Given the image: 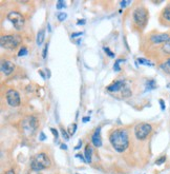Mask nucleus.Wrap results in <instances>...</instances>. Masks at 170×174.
I'll list each match as a JSON object with an SVG mask.
<instances>
[{"label": "nucleus", "mask_w": 170, "mask_h": 174, "mask_svg": "<svg viewBox=\"0 0 170 174\" xmlns=\"http://www.w3.org/2000/svg\"><path fill=\"white\" fill-rule=\"evenodd\" d=\"M104 51H105V53L108 55V56H110V57H114V54L112 53V52H110V50H109L108 48H104Z\"/></svg>", "instance_id": "nucleus-28"}, {"label": "nucleus", "mask_w": 170, "mask_h": 174, "mask_svg": "<svg viewBox=\"0 0 170 174\" xmlns=\"http://www.w3.org/2000/svg\"><path fill=\"white\" fill-rule=\"evenodd\" d=\"M138 62L140 65H149V67H153V63L151 61H149L148 59H145V58H138Z\"/></svg>", "instance_id": "nucleus-17"}, {"label": "nucleus", "mask_w": 170, "mask_h": 174, "mask_svg": "<svg viewBox=\"0 0 170 174\" xmlns=\"http://www.w3.org/2000/svg\"><path fill=\"white\" fill-rule=\"evenodd\" d=\"M152 43L154 45H159V43H166L170 41V36L166 33H161V34H154L150 37Z\"/></svg>", "instance_id": "nucleus-9"}, {"label": "nucleus", "mask_w": 170, "mask_h": 174, "mask_svg": "<svg viewBox=\"0 0 170 174\" xmlns=\"http://www.w3.org/2000/svg\"><path fill=\"white\" fill-rule=\"evenodd\" d=\"M132 18L133 21L136 23V26L140 27V29H143L145 27L148 20V13L145 10V7H136L132 13Z\"/></svg>", "instance_id": "nucleus-3"}, {"label": "nucleus", "mask_w": 170, "mask_h": 174, "mask_svg": "<svg viewBox=\"0 0 170 174\" xmlns=\"http://www.w3.org/2000/svg\"><path fill=\"white\" fill-rule=\"evenodd\" d=\"M14 69H15V65H14L13 62H11V61L2 62L1 71H2V73L5 74V75H10V74H12V72L14 71Z\"/></svg>", "instance_id": "nucleus-12"}, {"label": "nucleus", "mask_w": 170, "mask_h": 174, "mask_svg": "<svg viewBox=\"0 0 170 174\" xmlns=\"http://www.w3.org/2000/svg\"><path fill=\"white\" fill-rule=\"evenodd\" d=\"M92 142L96 146V147H101L102 146V137H101V128H98L92 134Z\"/></svg>", "instance_id": "nucleus-11"}, {"label": "nucleus", "mask_w": 170, "mask_h": 174, "mask_svg": "<svg viewBox=\"0 0 170 174\" xmlns=\"http://www.w3.org/2000/svg\"><path fill=\"white\" fill-rule=\"evenodd\" d=\"M61 133H62L63 138H65L66 140H68V138H69V136H68V134L66 133V131H65V130L63 129V128H61Z\"/></svg>", "instance_id": "nucleus-26"}, {"label": "nucleus", "mask_w": 170, "mask_h": 174, "mask_svg": "<svg viewBox=\"0 0 170 174\" xmlns=\"http://www.w3.org/2000/svg\"><path fill=\"white\" fill-rule=\"evenodd\" d=\"M66 14L65 13H60L59 15H58V20L59 21H64L65 19H66Z\"/></svg>", "instance_id": "nucleus-25"}, {"label": "nucleus", "mask_w": 170, "mask_h": 174, "mask_svg": "<svg viewBox=\"0 0 170 174\" xmlns=\"http://www.w3.org/2000/svg\"><path fill=\"white\" fill-rule=\"evenodd\" d=\"M90 120V117H84L83 118V121L84 123H86V121H89Z\"/></svg>", "instance_id": "nucleus-35"}, {"label": "nucleus", "mask_w": 170, "mask_h": 174, "mask_svg": "<svg viewBox=\"0 0 170 174\" xmlns=\"http://www.w3.org/2000/svg\"><path fill=\"white\" fill-rule=\"evenodd\" d=\"M51 131L53 132V134H54V136H55V138H58V131H57L56 129H54V128H51Z\"/></svg>", "instance_id": "nucleus-29"}, {"label": "nucleus", "mask_w": 170, "mask_h": 174, "mask_svg": "<svg viewBox=\"0 0 170 174\" xmlns=\"http://www.w3.org/2000/svg\"><path fill=\"white\" fill-rule=\"evenodd\" d=\"M7 96V101L11 107H18L20 104V96L17 91L10 89L5 94Z\"/></svg>", "instance_id": "nucleus-8"}, {"label": "nucleus", "mask_w": 170, "mask_h": 174, "mask_svg": "<svg viewBox=\"0 0 170 174\" xmlns=\"http://www.w3.org/2000/svg\"><path fill=\"white\" fill-rule=\"evenodd\" d=\"M19 43H20V37H18L16 35H4L1 36V38H0L1 48L5 50H10V51L15 50Z\"/></svg>", "instance_id": "nucleus-4"}, {"label": "nucleus", "mask_w": 170, "mask_h": 174, "mask_svg": "<svg viewBox=\"0 0 170 174\" xmlns=\"http://www.w3.org/2000/svg\"><path fill=\"white\" fill-rule=\"evenodd\" d=\"M162 17L165 19L166 21L170 22V5H167L165 9H164L163 13H162Z\"/></svg>", "instance_id": "nucleus-16"}, {"label": "nucleus", "mask_w": 170, "mask_h": 174, "mask_svg": "<svg viewBox=\"0 0 170 174\" xmlns=\"http://www.w3.org/2000/svg\"><path fill=\"white\" fill-rule=\"evenodd\" d=\"M77 174H78V173H77Z\"/></svg>", "instance_id": "nucleus-39"}, {"label": "nucleus", "mask_w": 170, "mask_h": 174, "mask_svg": "<svg viewBox=\"0 0 170 174\" xmlns=\"http://www.w3.org/2000/svg\"><path fill=\"white\" fill-rule=\"evenodd\" d=\"M51 166L49 157L45 153H39L34 156L31 162V167L34 171H41L48 168Z\"/></svg>", "instance_id": "nucleus-2"}, {"label": "nucleus", "mask_w": 170, "mask_h": 174, "mask_svg": "<svg viewBox=\"0 0 170 174\" xmlns=\"http://www.w3.org/2000/svg\"><path fill=\"white\" fill-rule=\"evenodd\" d=\"M27 54V49L25 48V46H23V48L20 49V51L18 52V56H24V55Z\"/></svg>", "instance_id": "nucleus-22"}, {"label": "nucleus", "mask_w": 170, "mask_h": 174, "mask_svg": "<svg viewBox=\"0 0 170 174\" xmlns=\"http://www.w3.org/2000/svg\"><path fill=\"white\" fill-rule=\"evenodd\" d=\"M81 145H82V142H81V140H80V142H79V145L77 146V147H76V149H79V148H80V147H81Z\"/></svg>", "instance_id": "nucleus-37"}, {"label": "nucleus", "mask_w": 170, "mask_h": 174, "mask_svg": "<svg viewBox=\"0 0 170 174\" xmlns=\"http://www.w3.org/2000/svg\"><path fill=\"white\" fill-rule=\"evenodd\" d=\"M92 147H90L89 145L86 146V148H85V152H84L85 161H86V162H92Z\"/></svg>", "instance_id": "nucleus-14"}, {"label": "nucleus", "mask_w": 170, "mask_h": 174, "mask_svg": "<svg viewBox=\"0 0 170 174\" xmlns=\"http://www.w3.org/2000/svg\"><path fill=\"white\" fill-rule=\"evenodd\" d=\"M160 104H161V108H162V110H165V104H164V100L163 99H160Z\"/></svg>", "instance_id": "nucleus-32"}, {"label": "nucleus", "mask_w": 170, "mask_h": 174, "mask_svg": "<svg viewBox=\"0 0 170 174\" xmlns=\"http://www.w3.org/2000/svg\"><path fill=\"white\" fill-rule=\"evenodd\" d=\"M64 7H65L64 1H62V0H59V1L57 2V9H58V10H61V9H64Z\"/></svg>", "instance_id": "nucleus-23"}, {"label": "nucleus", "mask_w": 170, "mask_h": 174, "mask_svg": "<svg viewBox=\"0 0 170 174\" xmlns=\"http://www.w3.org/2000/svg\"><path fill=\"white\" fill-rule=\"evenodd\" d=\"M121 61L124 62L125 59H122V58H120V59L116 60V62H114V70L116 71V72H119L120 70H121V68H120V62H121Z\"/></svg>", "instance_id": "nucleus-20"}, {"label": "nucleus", "mask_w": 170, "mask_h": 174, "mask_svg": "<svg viewBox=\"0 0 170 174\" xmlns=\"http://www.w3.org/2000/svg\"><path fill=\"white\" fill-rule=\"evenodd\" d=\"M77 157H79V158H81V161H83V162H86V161H85V159L83 158V156H82L81 154H77Z\"/></svg>", "instance_id": "nucleus-34"}, {"label": "nucleus", "mask_w": 170, "mask_h": 174, "mask_svg": "<svg viewBox=\"0 0 170 174\" xmlns=\"http://www.w3.org/2000/svg\"><path fill=\"white\" fill-rule=\"evenodd\" d=\"M125 82L123 80H117L114 82H112V84L110 85H108L107 87V90L109 91V92H121V91L123 90V88L125 87Z\"/></svg>", "instance_id": "nucleus-10"}, {"label": "nucleus", "mask_w": 170, "mask_h": 174, "mask_svg": "<svg viewBox=\"0 0 170 174\" xmlns=\"http://www.w3.org/2000/svg\"><path fill=\"white\" fill-rule=\"evenodd\" d=\"M61 149H67V147L65 145H61Z\"/></svg>", "instance_id": "nucleus-38"}, {"label": "nucleus", "mask_w": 170, "mask_h": 174, "mask_svg": "<svg viewBox=\"0 0 170 174\" xmlns=\"http://www.w3.org/2000/svg\"><path fill=\"white\" fill-rule=\"evenodd\" d=\"M109 140H110V143L114 150L119 152V153L124 152L128 148V145H129L128 134L123 129H117L112 131L110 136H109Z\"/></svg>", "instance_id": "nucleus-1"}, {"label": "nucleus", "mask_w": 170, "mask_h": 174, "mask_svg": "<svg viewBox=\"0 0 170 174\" xmlns=\"http://www.w3.org/2000/svg\"><path fill=\"white\" fill-rule=\"evenodd\" d=\"M166 162V157L165 156H162L161 158H159L157 162H155V165H158V166H160L162 164H164V162Z\"/></svg>", "instance_id": "nucleus-24"}, {"label": "nucleus", "mask_w": 170, "mask_h": 174, "mask_svg": "<svg viewBox=\"0 0 170 174\" xmlns=\"http://www.w3.org/2000/svg\"><path fill=\"white\" fill-rule=\"evenodd\" d=\"M47 50H48V43H46L44 49H43V53H42V56L43 58H46V54H47Z\"/></svg>", "instance_id": "nucleus-27"}, {"label": "nucleus", "mask_w": 170, "mask_h": 174, "mask_svg": "<svg viewBox=\"0 0 170 174\" xmlns=\"http://www.w3.org/2000/svg\"><path fill=\"white\" fill-rule=\"evenodd\" d=\"M83 34V33L82 32H78V33H74V34L72 35V37L74 38V37H77V36H80V35H82Z\"/></svg>", "instance_id": "nucleus-33"}, {"label": "nucleus", "mask_w": 170, "mask_h": 174, "mask_svg": "<svg viewBox=\"0 0 170 174\" xmlns=\"http://www.w3.org/2000/svg\"><path fill=\"white\" fill-rule=\"evenodd\" d=\"M152 127L149 123H139L134 128V134L139 140H144L148 137V135L151 133Z\"/></svg>", "instance_id": "nucleus-6"}, {"label": "nucleus", "mask_w": 170, "mask_h": 174, "mask_svg": "<svg viewBox=\"0 0 170 174\" xmlns=\"http://www.w3.org/2000/svg\"><path fill=\"white\" fill-rule=\"evenodd\" d=\"M45 135H44V133H43V132H41L40 133V136H39V140H41V142H42V140H45Z\"/></svg>", "instance_id": "nucleus-30"}, {"label": "nucleus", "mask_w": 170, "mask_h": 174, "mask_svg": "<svg viewBox=\"0 0 170 174\" xmlns=\"http://www.w3.org/2000/svg\"><path fill=\"white\" fill-rule=\"evenodd\" d=\"M120 4H121V7H123V9H124L126 5L129 4V1H121V3H120Z\"/></svg>", "instance_id": "nucleus-31"}, {"label": "nucleus", "mask_w": 170, "mask_h": 174, "mask_svg": "<svg viewBox=\"0 0 170 174\" xmlns=\"http://www.w3.org/2000/svg\"><path fill=\"white\" fill-rule=\"evenodd\" d=\"M160 68H161V70L164 71L165 73L170 74V58H169V59H167L166 61H164L163 63H162V65H160Z\"/></svg>", "instance_id": "nucleus-15"}, {"label": "nucleus", "mask_w": 170, "mask_h": 174, "mask_svg": "<svg viewBox=\"0 0 170 174\" xmlns=\"http://www.w3.org/2000/svg\"><path fill=\"white\" fill-rule=\"evenodd\" d=\"M44 37H45V31L44 30H40L39 32H38L37 34V38H36V42L38 46H41L43 43V41H44Z\"/></svg>", "instance_id": "nucleus-13"}, {"label": "nucleus", "mask_w": 170, "mask_h": 174, "mask_svg": "<svg viewBox=\"0 0 170 174\" xmlns=\"http://www.w3.org/2000/svg\"><path fill=\"white\" fill-rule=\"evenodd\" d=\"M83 23H85V20H79L78 21V24H83Z\"/></svg>", "instance_id": "nucleus-36"}, {"label": "nucleus", "mask_w": 170, "mask_h": 174, "mask_svg": "<svg viewBox=\"0 0 170 174\" xmlns=\"http://www.w3.org/2000/svg\"><path fill=\"white\" fill-rule=\"evenodd\" d=\"M162 51H163L165 54L170 55V41H169V42L164 43L163 46H162Z\"/></svg>", "instance_id": "nucleus-19"}, {"label": "nucleus", "mask_w": 170, "mask_h": 174, "mask_svg": "<svg viewBox=\"0 0 170 174\" xmlns=\"http://www.w3.org/2000/svg\"><path fill=\"white\" fill-rule=\"evenodd\" d=\"M76 130H77V125H76V123H74V125H70L69 126V128H68V133H69L70 136H73V135L75 134Z\"/></svg>", "instance_id": "nucleus-21"}, {"label": "nucleus", "mask_w": 170, "mask_h": 174, "mask_svg": "<svg viewBox=\"0 0 170 174\" xmlns=\"http://www.w3.org/2000/svg\"><path fill=\"white\" fill-rule=\"evenodd\" d=\"M38 127V119L36 116H29L22 123L23 131L27 134H33Z\"/></svg>", "instance_id": "nucleus-7"}, {"label": "nucleus", "mask_w": 170, "mask_h": 174, "mask_svg": "<svg viewBox=\"0 0 170 174\" xmlns=\"http://www.w3.org/2000/svg\"><path fill=\"white\" fill-rule=\"evenodd\" d=\"M7 19L11 21V23L13 24V27L17 31H21L23 29L25 20H24L22 14H20L19 12H11L7 14Z\"/></svg>", "instance_id": "nucleus-5"}, {"label": "nucleus", "mask_w": 170, "mask_h": 174, "mask_svg": "<svg viewBox=\"0 0 170 174\" xmlns=\"http://www.w3.org/2000/svg\"><path fill=\"white\" fill-rule=\"evenodd\" d=\"M157 88V84H155V81L154 80H148L146 82V89L147 90H153V89H155Z\"/></svg>", "instance_id": "nucleus-18"}]
</instances>
